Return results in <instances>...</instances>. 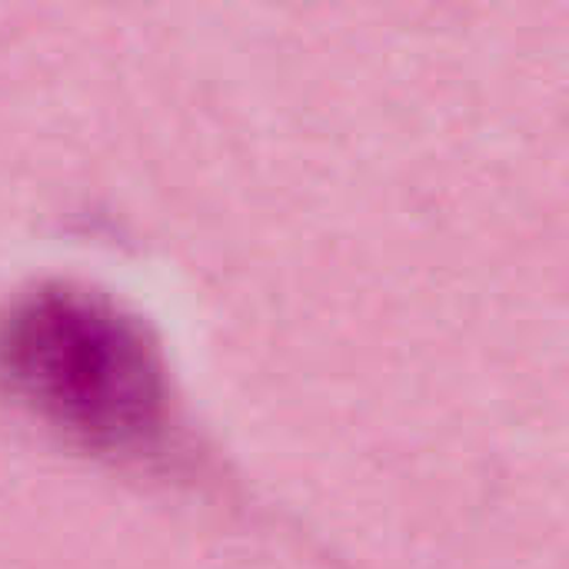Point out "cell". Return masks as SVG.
I'll return each mask as SVG.
<instances>
[{
    "label": "cell",
    "instance_id": "obj_1",
    "mask_svg": "<svg viewBox=\"0 0 569 569\" xmlns=\"http://www.w3.org/2000/svg\"><path fill=\"white\" fill-rule=\"evenodd\" d=\"M0 390L60 440L97 457L153 453L173 393L153 330L80 283H37L0 313Z\"/></svg>",
    "mask_w": 569,
    "mask_h": 569
}]
</instances>
